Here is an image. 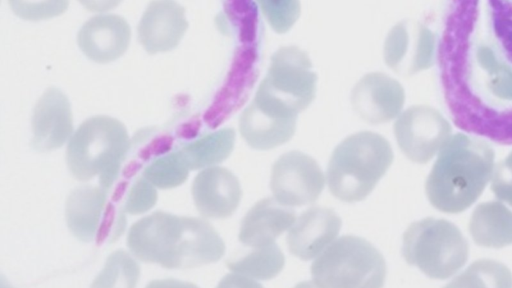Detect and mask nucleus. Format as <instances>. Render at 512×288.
Returning a JSON list of instances; mask_svg holds the SVG:
<instances>
[{
  "label": "nucleus",
  "mask_w": 512,
  "mask_h": 288,
  "mask_svg": "<svg viewBox=\"0 0 512 288\" xmlns=\"http://www.w3.org/2000/svg\"><path fill=\"white\" fill-rule=\"evenodd\" d=\"M491 178L496 197L512 206V152L496 166Z\"/></svg>",
  "instance_id": "nucleus-30"
},
{
  "label": "nucleus",
  "mask_w": 512,
  "mask_h": 288,
  "mask_svg": "<svg viewBox=\"0 0 512 288\" xmlns=\"http://www.w3.org/2000/svg\"><path fill=\"white\" fill-rule=\"evenodd\" d=\"M192 196L197 210L204 217L223 219L231 216L241 199L236 176L222 167H209L194 179Z\"/></svg>",
  "instance_id": "nucleus-16"
},
{
  "label": "nucleus",
  "mask_w": 512,
  "mask_h": 288,
  "mask_svg": "<svg viewBox=\"0 0 512 288\" xmlns=\"http://www.w3.org/2000/svg\"><path fill=\"white\" fill-rule=\"evenodd\" d=\"M405 101L403 87L383 73L362 77L351 93L354 111L370 124L385 123L395 118Z\"/></svg>",
  "instance_id": "nucleus-12"
},
{
  "label": "nucleus",
  "mask_w": 512,
  "mask_h": 288,
  "mask_svg": "<svg viewBox=\"0 0 512 288\" xmlns=\"http://www.w3.org/2000/svg\"><path fill=\"white\" fill-rule=\"evenodd\" d=\"M139 266L125 252L117 251L109 256L106 265L92 286L134 287L139 278Z\"/></svg>",
  "instance_id": "nucleus-26"
},
{
  "label": "nucleus",
  "mask_w": 512,
  "mask_h": 288,
  "mask_svg": "<svg viewBox=\"0 0 512 288\" xmlns=\"http://www.w3.org/2000/svg\"><path fill=\"white\" fill-rule=\"evenodd\" d=\"M258 2L272 28L279 33L287 31L300 14L299 0H258Z\"/></svg>",
  "instance_id": "nucleus-28"
},
{
  "label": "nucleus",
  "mask_w": 512,
  "mask_h": 288,
  "mask_svg": "<svg viewBox=\"0 0 512 288\" xmlns=\"http://www.w3.org/2000/svg\"><path fill=\"white\" fill-rule=\"evenodd\" d=\"M494 171L492 147L458 133L440 150L426 181L429 202L445 213H459L482 194Z\"/></svg>",
  "instance_id": "nucleus-3"
},
{
  "label": "nucleus",
  "mask_w": 512,
  "mask_h": 288,
  "mask_svg": "<svg viewBox=\"0 0 512 288\" xmlns=\"http://www.w3.org/2000/svg\"><path fill=\"white\" fill-rule=\"evenodd\" d=\"M340 228L341 220L333 210L310 208L289 229V251L302 260L313 259L334 241Z\"/></svg>",
  "instance_id": "nucleus-17"
},
{
  "label": "nucleus",
  "mask_w": 512,
  "mask_h": 288,
  "mask_svg": "<svg viewBox=\"0 0 512 288\" xmlns=\"http://www.w3.org/2000/svg\"><path fill=\"white\" fill-rule=\"evenodd\" d=\"M311 275L320 287L378 288L384 284L386 264L382 254L367 240L342 236L318 255Z\"/></svg>",
  "instance_id": "nucleus-7"
},
{
  "label": "nucleus",
  "mask_w": 512,
  "mask_h": 288,
  "mask_svg": "<svg viewBox=\"0 0 512 288\" xmlns=\"http://www.w3.org/2000/svg\"><path fill=\"white\" fill-rule=\"evenodd\" d=\"M87 10L105 12L117 7L123 0H78Z\"/></svg>",
  "instance_id": "nucleus-31"
},
{
  "label": "nucleus",
  "mask_w": 512,
  "mask_h": 288,
  "mask_svg": "<svg viewBox=\"0 0 512 288\" xmlns=\"http://www.w3.org/2000/svg\"><path fill=\"white\" fill-rule=\"evenodd\" d=\"M406 262L433 279H448L466 263L469 247L461 231L444 219L425 218L412 223L403 235Z\"/></svg>",
  "instance_id": "nucleus-6"
},
{
  "label": "nucleus",
  "mask_w": 512,
  "mask_h": 288,
  "mask_svg": "<svg viewBox=\"0 0 512 288\" xmlns=\"http://www.w3.org/2000/svg\"><path fill=\"white\" fill-rule=\"evenodd\" d=\"M296 120L268 112L252 101L240 116L239 129L249 146L268 150L291 139L296 129Z\"/></svg>",
  "instance_id": "nucleus-20"
},
{
  "label": "nucleus",
  "mask_w": 512,
  "mask_h": 288,
  "mask_svg": "<svg viewBox=\"0 0 512 288\" xmlns=\"http://www.w3.org/2000/svg\"><path fill=\"white\" fill-rule=\"evenodd\" d=\"M190 169L179 150L154 160L144 171V176L161 189L181 185L188 178Z\"/></svg>",
  "instance_id": "nucleus-25"
},
{
  "label": "nucleus",
  "mask_w": 512,
  "mask_h": 288,
  "mask_svg": "<svg viewBox=\"0 0 512 288\" xmlns=\"http://www.w3.org/2000/svg\"><path fill=\"white\" fill-rule=\"evenodd\" d=\"M127 245L139 260L169 269L213 263L225 252L223 240L205 220L160 211L131 226Z\"/></svg>",
  "instance_id": "nucleus-2"
},
{
  "label": "nucleus",
  "mask_w": 512,
  "mask_h": 288,
  "mask_svg": "<svg viewBox=\"0 0 512 288\" xmlns=\"http://www.w3.org/2000/svg\"><path fill=\"white\" fill-rule=\"evenodd\" d=\"M125 126L115 118L98 115L84 121L72 135L66 151L67 166L80 181L96 176L108 191L117 178L129 149Z\"/></svg>",
  "instance_id": "nucleus-5"
},
{
  "label": "nucleus",
  "mask_w": 512,
  "mask_h": 288,
  "mask_svg": "<svg viewBox=\"0 0 512 288\" xmlns=\"http://www.w3.org/2000/svg\"><path fill=\"white\" fill-rule=\"evenodd\" d=\"M492 11L512 21V0H487Z\"/></svg>",
  "instance_id": "nucleus-32"
},
{
  "label": "nucleus",
  "mask_w": 512,
  "mask_h": 288,
  "mask_svg": "<svg viewBox=\"0 0 512 288\" xmlns=\"http://www.w3.org/2000/svg\"><path fill=\"white\" fill-rule=\"evenodd\" d=\"M435 50L434 33L418 21L405 20L395 25L387 35L384 59L396 73L409 76L430 68Z\"/></svg>",
  "instance_id": "nucleus-11"
},
{
  "label": "nucleus",
  "mask_w": 512,
  "mask_h": 288,
  "mask_svg": "<svg viewBox=\"0 0 512 288\" xmlns=\"http://www.w3.org/2000/svg\"><path fill=\"white\" fill-rule=\"evenodd\" d=\"M295 220V212L289 206L275 198H265L258 201L243 218L239 240L252 248L274 243Z\"/></svg>",
  "instance_id": "nucleus-18"
},
{
  "label": "nucleus",
  "mask_w": 512,
  "mask_h": 288,
  "mask_svg": "<svg viewBox=\"0 0 512 288\" xmlns=\"http://www.w3.org/2000/svg\"><path fill=\"white\" fill-rule=\"evenodd\" d=\"M16 16L29 21L46 20L63 14L69 0H8Z\"/></svg>",
  "instance_id": "nucleus-27"
},
{
  "label": "nucleus",
  "mask_w": 512,
  "mask_h": 288,
  "mask_svg": "<svg viewBox=\"0 0 512 288\" xmlns=\"http://www.w3.org/2000/svg\"><path fill=\"white\" fill-rule=\"evenodd\" d=\"M73 129L68 98L55 87L48 88L37 101L32 117L35 150L46 152L61 147Z\"/></svg>",
  "instance_id": "nucleus-14"
},
{
  "label": "nucleus",
  "mask_w": 512,
  "mask_h": 288,
  "mask_svg": "<svg viewBox=\"0 0 512 288\" xmlns=\"http://www.w3.org/2000/svg\"><path fill=\"white\" fill-rule=\"evenodd\" d=\"M444 99L461 130L512 144V21L488 2L449 5L437 47Z\"/></svg>",
  "instance_id": "nucleus-1"
},
{
  "label": "nucleus",
  "mask_w": 512,
  "mask_h": 288,
  "mask_svg": "<svg viewBox=\"0 0 512 288\" xmlns=\"http://www.w3.org/2000/svg\"><path fill=\"white\" fill-rule=\"evenodd\" d=\"M393 161L389 142L364 131L345 138L334 149L327 170L330 192L344 202H358L374 189Z\"/></svg>",
  "instance_id": "nucleus-4"
},
{
  "label": "nucleus",
  "mask_w": 512,
  "mask_h": 288,
  "mask_svg": "<svg viewBox=\"0 0 512 288\" xmlns=\"http://www.w3.org/2000/svg\"><path fill=\"white\" fill-rule=\"evenodd\" d=\"M127 21L114 14L97 15L86 21L77 34L81 51L96 63L112 62L122 56L130 43Z\"/></svg>",
  "instance_id": "nucleus-15"
},
{
  "label": "nucleus",
  "mask_w": 512,
  "mask_h": 288,
  "mask_svg": "<svg viewBox=\"0 0 512 288\" xmlns=\"http://www.w3.org/2000/svg\"><path fill=\"white\" fill-rule=\"evenodd\" d=\"M324 174L310 156L290 151L274 163L270 188L274 198L286 206L313 203L324 187Z\"/></svg>",
  "instance_id": "nucleus-10"
},
{
  "label": "nucleus",
  "mask_w": 512,
  "mask_h": 288,
  "mask_svg": "<svg viewBox=\"0 0 512 288\" xmlns=\"http://www.w3.org/2000/svg\"><path fill=\"white\" fill-rule=\"evenodd\" d=\"M106 192L101 186H81L68 196L65 218L70 232L78 240L91 242L100 232L107 215Z\"/></svg>",
  "instance_id": "nucleus-19"
},
{
  "label": "nucleus",
  "mask_w": 512,
  "mask_h": 288,
  "mask_svg": "<svg viewBox=\"0 0 512 288\" xmlns=\"http://www.w3.org/2000/svg\"><path fill=\"white\" fill-rule=\"evenodd\" d=\"M188 28L185 9L174 0H153L138 25V39L149 54L174 49Z\"/></svg>",
  "instance_id": "nucleus-13"
},
{
  "label": "nucleus",
  "mask_w": 512,
  "mask_h": 288,
  "mask_svg": "<svg viewBox=\"0 0 512 288\" xmlns=\"http://www.w3.org/2000/svg\"><path fill=\"white\" fill-rule=\"evenodd\" d=\"M156 201L155 186L143 176L131 187L124 208L130 214H140L153 207Z\"/></svg>",
  "instance_id": "nucleus-29"
},
{
  "label": "nucleus",
  "mask_w": 512,
  "mask_h": 288,
  "mask_svg": "<svg viewBox=\"0 0 512 288\" xmlns=\"http://www.w3.org/2000/svg\"><path fill=\"white\" fill-rule=\"evenodd\" d=\"M451 131L443 115L426 105L408 108L394 124V134L400 149L416 163L431 160L449 141Z\"/></svg>",
  "instance_id": "nucleus-9"
},
{
  "label": "nucleus",
  "mask_w": 512,
  "mask_h": 288,
  "mask_svg": "<svg viewBox=\"0 0 512 288\" xmlns=\"http://www.w3.org/2000/svg\"><path fill=\"white\" fill-rule=\"evenodd\" d=\"M316 75L307 55L296 47L279 49L255 98L276 110L297 116L315 96Z\"/></svg>",
  "instance_id": "nucleus-8"
},
{
  "label": "nucleus",
  "mask_w": 512,
  "mask_h": 288,
  "mask_svg": "<svg viewBox=\"0 0 512 288\" xmlns=\"http://www.w3.org/2000/svg\"><path fill=\"white\" fill-rule=\"evenodd\" d=\"M449 285L511 287L512 274L506 266L499 262L481 260L473 263Z\"/></svg>",
  "instance_id": "nucleus-24"
},
{
  "label": "nucleus",
  "mask_w": 512,
  "mask_h": 288,
  "mask_svg": "<svg viewBox=\"0 0 512 288\" xmlns=\"http://www.w3.org/2000/svg\"><path fill=\"white\" fill-rule=\"evenodd\" d=\"M470 235L482 247L502 248L512 244V212L501 202L479 204L469 222Z\"/></svg>",
  "instance_id": "nucleus-21"
},
{
  "label": "nucleus",
  "mask_w": 512,
  "mask_h": 288,
  "mask_svg": "<svg viewBox=\"0 0 512 288\" xmlns=\"http://www.w3.org/2000/svg\"><path fill=\"white\" fill-rule=\"evenodd\" d=\"M248 254L227 262L234 273L256 280H268L282 270L285 258L275 243L253 247Z\"/></svg>",
  "instance_id": "nucleus-23"
},
{
  "label": "nucleus",
  "mask_w": 512,
  "mask_h": 288,
  "mask_svg": "<svg viewBox=\"0 0 512 288\" xmlns=\"http://www.w3.org/2000/svg\"><path fill=\"white\" fill-rule=\"evenodd\" d=\"M235 132L221 129L185 145L179 152L190 170L205 168L225 160L233 150Z\"/></svg>",
  "instance_id": "nucleus-22"
}]
</instances>
